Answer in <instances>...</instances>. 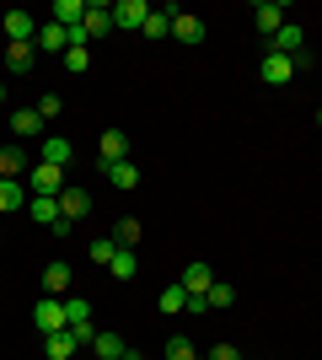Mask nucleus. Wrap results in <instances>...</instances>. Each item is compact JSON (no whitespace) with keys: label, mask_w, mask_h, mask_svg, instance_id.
Segmentation results:
<instances>
[{"label":"nucleus","mask_w":322,"mask_h":360,"mask_svg":"<svg viewBox=\"0 0 322 360\" xmlns=\"http://www.w3.org/2000/svg\"><path fill=\"white\" fill-rule=\"evenodd\" d=\"M32 328H38V339L70 328V323H65V301L60 296H38V301H32Z\"/></svg>","instance_id":"nucleus-1"},{"label":"nucleus","mask_w":322,"mask_h":360,"mask_svg":"<svg viewBox=\"0 0 322 360\" xmlns=\"http://www.w3.org/2000/svg\"><path fill=\"white\" fill-rule=\"evenodd\" d=\"M65 323H70V333H76L81 345H92V301L86 296H65Z\"/></svg>","instance_id":"nucleus-2"},{"label":"nucleus","mask_w":322,"mask_h":360,"mask_svg":"<svg viewBox=\"0 0 322 360\" xmlns=\"http://www.w3.org/2000/svg\"><path fill=\"white\" fill-rule=\"evenodd\" d=\"M81 32H86V44H97V38H107L113 27V6L107 0H86V22H81Z\"/></svg>","instance_id":"nucleus-3"},{"label":"nucleus","mask_w":322,"mask_h":360,"mask_svg":"<svg viewBox=\"0 0 322 360\" xmlns=\"http://www.w3.org/2000/svg\"><path fill=\"white\" fill-rule=\"evenodd\" d=\"M151 11L156 6H145V0H119V6H113V27L119 32H140L145 22H151Z\"/></svg>","instance_id":"nucleus-4"},{"label":"nucleus","mask_w":322,"mask_h":360,"mask_svg":"<svg viewBox=\"0 0 322 360\" xmlns=\"http://www.w3.org/2000/svg\"><path fill=\"white\" fill-rule=\"evenodd\" d=\"M70 183H65V167H48V162H38L32 167V194L38 199H60Z\"/></svg>","instance_id":"nucleus-5"},{"label":"nucleus","mask_w":322,"mask_h":360,"mask_svg":"<svg viewBox=\"0 0 322 360\" xmlns=\"http://www.w3.org/2000/svg\"><path fill=\"white\" fill-rule=\"evenodd\" d=\"M113 162H129V135L123 129H102V140H97V167H113Z\"/></svg>","instance_id":"nucleus-6"},{"label":"nucleus","mask_w":322,"mask_h":360,"mask_svg":"<svg viewBox=\"0 0 322 360\" xmlns=\"http://www.w3.org/2000/svg\"><path fill=\"white\" fill-rule=\"evenodd\" d=\"M258 75H263V86H290V75H295V60H290V54H263Z\"/></svg>","instance_id":"nucleus-7"},{"label":"nucleus","mask_w":322,"mask_h":360,"mask_svg":"<svg viewBox=\"0 0 322 360\" xmlns=\"http://www.w3.org/2000/svg\"><path fill=\"white\" fill-rule=\"evenodd\" d=\"M301 49H307V32L295 27V22H285V27L269 38V54H290V60H301Z\"/></svg>","instance_id":"nucleus-8"},{"label":"nucleus","mask_w":322,"mask_h":360,"mask_svg":"<svg viewBox=\"0 0 322 360\" xmlns=\"http://www.w3.org/2000/svg\"><path fill=\"white\" fill-rule=\"evenodd\" d=\"M43 129H48V124H43L38 108H16V113H11V135L16 140H43Z\"/></svg>","instance_id":"nucleus-9"},{"label":"nucleus","mask_w":322,"mask_h":360,"mask_svg":"<svg viewBox=\"0 0 322 360\" xmlns=\"http://www.w3.org/2000/svg\"><path fill=\"white\" fill-rule=\"evenodd\" d=\"M70 156H76V146L65 135H43L38 140V162H48V167H70Z\"/></svg>","instance_id":"nucleus-10"},{"label":"nucleus","mask_w":322,"mask_h":360,"mask_svg":"<svg viewBox=\"0 0 322 360\" xmlns=\"http://www.w3.org/2000/svg\"><path fill=\"white\" fill-rule=\"evenodd\" d=\"M60 215L70 226L86 221V215H92V194H86V188H65V194H60Z\"/></svg>","instance_id":"nucleus-11"},{"label":"nucleus","mask_w":322,"mask_h":360,"mask_svg":"<svg viewBox=\"0 0 322 360\" xmlns=\"http://www.w3.org/2000/svg\"><path fill=\"white\" fill-rule=\"evenodd\" d=\"M177 285H183L188 296H210V285H215V269H210V264H188V269L177 274Z\"/></svg>","instance_id":"nucleus-12"},{"label":"nucleus","mask_w":322,"mask_h":360,"mask_svg":"<svg viewBox=\"0 0 322 360\" xmlns=\"http://www.w3.org/2000/svg\"><path fill=\"white\" fill-rule=\"evenodd\" d=\"M70 274H76V269H70V264H65V258H54V264H48V269H43V296H70Z\"/></svg>","instance_id":"nucleus-13"},{"label":"nucleus","mask_w":322,"mask_h":360,"mask_svg":"<svg viewBox=\"0 0 322 360\" xmlns=\"http://www.w3.org/2000/svg\"><path fill=\"white\" fill-rule=\"evenodd\" d=\"M27 183L22 178H0V215H11V210H27Z\"/></svg>","instance_id":"nucleus-14"},{"label":"nucleus","mask_w":322,"mask_h":360,"mask_svg":"<svg viewBox=\"0 0 322 360\" xmlns=\"http://www.w3.org/2000/svg\"><path fill=\"white\" fill-rule=\"evenodd\" d=\"M172 38H177V44H204V16L172 11Z\"/></svg>","instance_id":"nucleus-15"},{"label":"nucleus","mask_w":322,"mask_h":360,"mask_svg":"<svg viewBox=\"0 0 322 360\" xmlns=\"http://www.w3.org/2000/svg\"><path fill=\"white\" fill-rule=\"evenodd\" d=\"M6 44H38V27L27 11H6Z\"/></svg>","instance_id":"nucleus-16"},{"label":"nucleus","mask_w":322,"mask_h":360,"mask_svg":"<svg viewBox=\"0 0 322 360\" xmlns=\"http://www.w3.org/2000/svg\"><path fill=\"white\" fill-rule=\"evenodd\" d=\"M253 22H258V32H269V38H274V32L285 27V22H290V11H285L279 0H263L258 11H253Z\"/></svg>","instance_id":"nucleus-17"},{"label":"nucleus","mask_w":322,"mask_h":360,"mask_svg":"<svg viewBox=\"0 0 322 360\" xmlns=\"http://www.w3.org/2000/svg\"><path fill=\"white\" fill-rule=\"evenodd\" d=\"M38 49H43V54H60V60H65V49H70V27H60V22H43V27H38Z\"/></svg>","instance_id":"nucleus-18"},{"label":"nucleus","mask_w":322,"mask_h":360,"mask_svg":"<svg viewBox=\"0 0 322 360\" xmlns=\"http://www.w3.org/2000/svg\"><path fill=\"white\" fill-rule=\"evenodd\" d=\"M48 22H60V27H70V32H76L81 22H86V0H54Z\"/></svg>","instance_id":"nucleus-19"},{"label":"nucleus","mask_w":322,"mask_h":360,"mask_svg":"<svg viewBox=\"0 0 322 360\" xmlns=\"http://www.w3.org/2000/svg\"><path fill=\"white\" fill-rule=\"evenodd\" d=\"M76 349H81V339H76L70 328H60V333H48V339H43V355H48V360H70Z\"/></svg>","instance_id":"nucleus-20"},{"label":"nucleus","mask_w":322,"mask_h":360,"mask_svg":"<svg viewBox=\"0 0 322 360\" xmlns=\"http://www.w3.org/2000/svg\"><path fill=\"white\" fill-rule=\"evenodd\" d=\"M32 54H38V44H6V70H11V75H27L32 65H38Z\"/></svg>","instance_id":"nucleus-21"},{"label":"nucleus","mask_w":322,"mask_h":360,"mask_svg":"<svg viewBox=\"0 0 322 360\" xmlns=\"http://www.w3.org/2000/svg\"><path fill=\"white\" fill-rule=\"evenodd\" d=\"M27 205H32V221H38V226H48V231H60V226H65V215H60V199H38V194H32Z\"/></svg>","instance_id":"nucleus-22"},{"label":"nucleus","mask_w":322,"mask_h":360,"mask_svg":"<svg viewBox=\"0 0 322 360\" xmlns=\"http://www.w3.org/2000/svg\"><path fill=\"white\" fill-rule=\"evenodd\" d=\"M123 349H129V345H123L119 333H107V328L92 333V355H97V360H123Z\"/></svg>","instance_id":"nucleus-23"},{"label":"nucleus","mask_w":322,"mask_h":360,"mask_svg":"<svg viewBox=\"0 0 322 360\" xmlns=\"http://www.w3.org/2000/svg\"><path fill=\"white\" fill-rule=\"evenodd\" d=\"M102 178L113 183V188H140V167L135 162H113V167H102Z\"/></svg>","instance_id":"nucleus-24"},{"label":"nucleus","mask_w":322,"mask_h":360,"mask_svg":"<svg viewBox=\"0 0 322 360\" xmlns=\"http://www.w3.org/2000/svg\"><path fill=\"white\" fill-rule=\"evenodd\" d=\"M32 162V150H22V146H6L0 150V178H22V167Z\"/></svg>","instance_id":"nucleus-25"},{"label":"nucleus","mask_w":322,"mask_h":360,"mask_svg":"<svg viewBox=\"0 0 322 360\" xmlns=\"http://www.w3.org/2000/svg\"><path fill=\"white\" fill-rule=\"evenodd\" d=\"M107 274H113V280H135V274H140L135 248H119V253H113V264H107Z\"/></svg>","instance_id":"nucleus-26"},{"label":"nucleus","mask_w":322,"mask_h":360,"mask_svg":"<svg viewBox=\"0 0 322 360\" xmlns=\"http://www.w3.org/2000/svg\"><path fill=\"white\" fill-rule=\"evenodd\" d=\"M65 70H70V75H86V70H92V49H86V44H70V49H65Z\"/></svg>","instance_id":"nucleus-27"},{"label":"nucleus","mask_w":322,"mask_h":360,"mask_svg":"<svg viewBox=\"0 0 322 360\" xmlns=\"http://www.w3.org/2000/svg\"><path fill=\"white\" fill-rule=\"evenodd\" d=\"M140 237H145V231H140L135 215H123V221L113 226V242H119V248H140Z\"/></svg>","instance_id":"nucleus-28"},{"label":"nucleus","mask_w":322,"mask_h":360,"mask_svg":"<svg viewBox=\"0 0 322 360\" xmlns=\"http://www.w3.org/2000/svg\"><path fill=\"white\" fill-rule=\"evenodd\" d=\"M204 301H210V312H231V307H236V290H231L226 280H215V285H210V296H204Z\"/></svg>","instance_id":"nucleus-29"},{"label":"nucleus","mask_w":322,"mask_h":360,"mask_svg":"<svg viewBox=\"0 0 322 360\" xmlns=\"http://www.w3.org/2000/svg\"><path fill=\"white\" fill-rule=\"evenodd\" d=\"M161 360H199V349H194V339L172 333V339H167V349H161Z\"/></svg>","instance_id":"nucleus-30"},{"label":"nucleus","mask_w":322,"mask_h":360,"mask_svg":"<svg viewBox=\"0 0 322 360\" xmlns=\"http://www.w3.org/2000/svg\"><path fill=\"white\" fill-rule=\"evenodd\" d=\"M172 11H177V6H167V11H151V22H145L140 32H145V38H167V32H172Z\"/></svg>","instance_id":"nucleus-31"},{"label":"nucleus","mask_w":322,"mask_h":360,"mask_svg":"<svg viewBox=\"0 0 322 360\" xmlns=\"http://www.w3.org/2000/svg\"><path fill=\"white\" fill-rule=\"evenodd\" d=\"M161 312H188V290L177 285V280H172V285L161 290Z\"/></svg>","instance_id":"nucleus-32"},{"label":"nucleus","mask_w":322,"mask_h":360,"mask_svg":"<svg viewBox=\"0 0 322 360\" xmlns=\"http://www.w3.org/2000/svg\"><path fill=\"white\" fill-rule=\"evenodd\" d=\"M113 253H119V242H113V237H97L92 248H86V258H92V264H102V269L113 264Z\"/></svg>","instance_id":"nucleus-33"},{"label":"nucleus","mask_w":322,"mask_h":360,"mask_svg":"<svg viewBox=\"0 0 322 360\" xmlns=\"http://www.w3.org/2000/svg\"><path fill=\"white\" fill-rule=\"evenodd\" d=\"M38 113H43V124H54L65 113V97H54V91H48V97H38Z\"/></svg>","instance_id":"nucleus-34"},{"label":"nucleus","mask_w":322,"mask_h":360,"mask_svg":"<svg viewBox=\"0 0 322 360\" xmlns=\"http://www.w3.org/2000/svg\"><path fill=\"white\" fill-rule=\"evenodd\" d=\"M204 360H242V349H236V345H215Z\"/></svg>","instance_id":"nucleus-35"},{"label":"nucleus","mask_w":322,"mask_h":360,"mask_svg":"<svg viewBox=\"0 0 322 360\" xmlns=\"http://www.w3.org/2000/svg\"><path fill=\"white\" fill-rule=\"evenodd\" d=\"M123 360H145V355H140V349H123Z\"/></svg>","instance_id":"nucleus-36"},{"label":"nucleus","mask_w":322,"mask_h":360,"mask_svg":"<svg viewBox=\"0 0 322 360\" xmlns=\"http://www.w3.org/2000/svg\"><path fill=\"white\" fill-rule=\"evenodd\" d=\"M0 103H6V86H0Z\"/></svg>","instance_id":"nucleus-37"},{"label":"nucleus","mask_w":322,"mask_h":360,"mask_svg":"<svg viewBox=\"0 0 322 360\" xmlns=\"http://www.w3.org/2000/svg\"><path fill=\"white\" fill-rule=\"evenodd\" d=\"M317 124H322V108H317Z\"/></svg>","instance_id":"nucleus-38"}]
</instances>
